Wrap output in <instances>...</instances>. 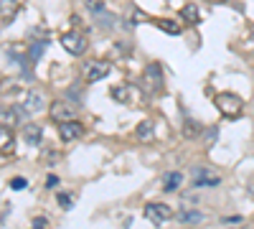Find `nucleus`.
<instances>
[{"label": "nucleus", "instance_id": "a878e982", "mask_svg": "<svg viewBox=\"0 0 254 229\" xmlns=\"http://www.w3.org/2000/svg\"><path fill=\"white\" fill-rule=\"evenodd\" d=\"M43 161H58V153H43Z\"/></svg>", "mask_w": 254, "mask_h": 229}, {"label": "nucleus", "instance_id": "a211bd4d", "mask_svg": "<svg viewBox=\"0 0 254 229\" xmlns=\"http://www.w3.org/2000/svg\"><path fill=\"white\" fill-rule=\"evenodd\" d=\"M84 5H86V10H89V13L94 15V21H99L104 13H110L107 8H104V3H102V0H86Z\"/></svg>", "mask_w": 254, "mask_h": 229}, {"label": "nucleus", "instance_id": "423d86ee", "mask_svg": "<svg viewBox=\"0 0 254 229\" xmlns=\"http://www.w3.org/2000/svg\"><path fill=\"white\" fill-rule=\"evenodd\" d=\"M145 217L150 219V222H155V224H163V222L173 219V209H170L168 204H158V201H153V204L145 206Z\"/></svg>", "mask_w": 254, "mask_h": 229}, {"label": "nucleus", "instance_id": "6ab92c4d", "mask_svg": "<svg viewBox=\"0 0 254 229\" xmlns=\"http://www.w3.org/2000/svg\"><path fill=\"white\" fill-rule=\"evenodd\" d=\"M178 219H181L183 224H198V222L203 219V214L196 211V209H188V211H181V214H178Z\"/></svg>", "mask_w": 254, "mask_h": 229}, {"label": "nucleus", "instance_id": "7ed1b4c3", "mask_svg": "<svg viewBox=\"0 0 254 229\" xmlns=\"http://www.w3.org/2000/svg\"><path fill=\"white\" fill-rule=\"evenodd\" d=\"M110 69H112L110 61H104V59H92V61H86V64H84V79H86L89 84H94V82L104 79V76L110 74Z\"/></svg>", "mask_w": 254, "mask_h": 229}, {"label": "nucleus", "instance_id": "f257e3e1", "mask_svg": "<svg viewBox=\"0 0 254 229\" xmlns=\"http://www.w3.org/2000/svg\"><path fill=\"white\" fill-rule=\"evenodd\" d=\"M214 102L221 110V115H226V117H239L244 110V99L239 95H234V92H221V95L214 97Z\"/></svg>", "mask_w": 254, "mask_h": 229}, {"label": "nucleus", "instance_id": "bb28decb", "mask_svg": "<svg viewBox=\"0 0 254 229\" xmlns=\"http://www.w3.org/2000/svg\"><path fill=\"white\" fill-rule=\"evenodd\" d=\"M56 183H58V178H56V176H49V178H46V186H49V189H51V186H56Z\"/></svg>", "mask_w": 254, "mask_h": 229}, {"label": "nucleus", "instance_id": "c85d7f7f", "mask_svg": "<svg viewBox=\"0 0 254 229\" xmlns=\"http://www.w3.org/2000/svg\"><path fill=\"white\" fill-rule=\"evenodd\" d=\"M224 222H226V224H231V222H242V217H226Z\"/></svg>", "mask_w": 254, "mask_h": 229}, {"label": "nucleus", "instance_id": "f03ea898", "mask_svg": "<svg viewBox=\"0 0 254 229\" xmlns=\"http://www.w3.org/2000/svg\"><path fill=\"white\" fill-rule=\"evenodd\" d=\"M61 49L71 56H82L86 51V38L82 31H66V33H61Z\"/></svg>", "mask_w": 254, "mask_h": 229}, {"label": "nucleus", "instance_id": "5701e85b", "mask_svg": "<svg viewBox=\"0 0 254 229\" xmlns=\"http://www.w3.org/2000/svg\"><path fill=\"white\" fill-rule=\"evenodd\" d=\"M31 38H38V41H43V43H46V38H49V33H46V31H43L41 26H36V28L31 31Z\"/></svg>", "mask_w": 254, "mask_h": 229}, {"label": "nucleus", "instance_id": "412c9836", "mask_svg": "<svg viewBox=\"0 0 254 229\" xmlns=\"http://www.w3.org/2000/svg\"><path fill=\"white\" fill-rule=\"evenodd\" d=\"M110 97L114 102H130V89L127 87H112L110 89Z\"/></svg>", "mask_w": 254, "mask_h": 229}, {"label": "nucleus", "instance_id": "cd10ccee", "mask_svg": "<svg viewBox=\"0 0 254 229\" xmlns=\"http://www.w3.org/2000/svg\"><path fill=\"white\" fill-rule=\"evenodd\" d=\"M33 227H36V229H43V227H46V219H33Z\"/></svg>", "mask_w": 254, "mask_h": 229}, {"label": "nucleus", "instance_id": "7c9ffc66", "mask_svg": "<svg viewBox=\"0 0 254 229\" xmlns=\"http://www.w3.org/2000/svg\"><path fill=\"white\" fill-rule=\"evenodd\" d=\"M211 3H224V0H211Z\"/></svg>", "mask_w": 254, "mask_h": 229}, {"label": "nucleus", "instance_id": "393cba45", "mask_svg": "<svg viewBox=\"0 0 254 229\" xmlns=\"http://www.w3.org/2000/svg\"><path fill=\"white\" fill-rule=\"evenodd\" d=\"M10 189H16V191H18V189H26V178H21V176L13 178V181H10Z\"/></svg>", "mask_w": 254, "mask_h": 229}, {"label": "nucleus", "instance_id": "ddd939ff", "mask_svg": "<svg viewBox=\"0 0 254 229\" xmlns=\"http://www.w3.org/2000/svg\"><path fill=\"white\" fill-rule=\"evenodd\" d=\"M153 135H155L153 122L150 120H142L140 125H138V130H135V137H138V140H142V143H147V140H153Z\"/></svg>", "mask_w": 254, "mask_h": 229}, {"label": "nucleus", "instance_id": "2eb2a0df", "mask_svg": "<svg viewBox=\"0 0 254 229\" xmlns=\"http://www.w3.org/2000/svg\"><path fill=\"white\" fill-rule=\"evenodd\" d=\"M16 140H13V132L10 128H0V153H10Z\"/></svg>", "mask_w": 254, "mask_h": 229}, {"label": "nucleus", "instance_id": "20e7f679", "mask_svg": "<svg viewBox=\"0 0 254 229\" xmlns=\"http://www.w3.org/2000/svg\"><path fill=\"white\" fill-rule=\"evenodd\" d=\"M23 110L31 112V115L46 110V95H43L41 89H36V87L26 89V95H23Z\"/></svg>", "mask_w": 254, "mask_h": 229}, {"label": "nucleus", "instance_id": "b1692460", "mask_svg": "<svg viewBox=\"0 0 254 229\" xmlns=\"http://www.w3.org/2000/svg\"><path fill=\"white\" fill-rule=\"evenodd\" d=\"M56 201H58V206L69 209V206H71V196H69V194H58V196H56Z\"/></svg>", "mask_w": 254, "mask_h": 229}, {"label": "nucleus", "instance_id": "c756f323", "mask_svg": "<svg viewBox=\"0 0 254 229\" xmlns=\"http://www.w3.org/2000/svg\"><path fill=\"white\" fill-rule=\"evenodd\" d=\"M249 191H252V196H254V183H252V189H249Z\"/></svg>", "mask_w": 254, "mask_h": 229}, {"label": "nucleus", "instance_id": "f3484780", "mask_svg": "<svg viewBox=\"0 0 254 229\" xmlns=\"http://www.w3.org/2000/svg\"><path fill=\"white\" fill-rule=\"evenodd\" d=\"M181 181H183V173H168L166 176V186H163V191L166 194H173V191H178V186H181Z\"/></svg>", "mask_w": 254, "mask_h": 229}, {"label": "nucleus", "instance_id": "0eeeda50", "mask_svg": "<svg viewBox=\"0 0 254 229\" xmlns=\"http://www.w3.org/2000/svg\"><path fill=\"white\" fill-rule=\"evenodd\" d=\"M142 84L147 92H160L163 89V69L158 64H150L142 74Z\"/></svg>", "mask_w": 254, "mask_h": 229}, {"label": "nucleus", "instance_id": "f8f14e48", "mask_svg": "<svg viewBox=\"0 0 254 229\" xmlns=\"http://www.w3.org/2000/svg\"><path fill=\"white\" fill-rule=\"evenodd\" d=\"M155 26L163 31V33H168V36H181V33H183V28L178 26L175 21H170V18H158Z\"/></svg>", "mask_w": 254, "mask_h": 229}, {"label": "nucleus", "instance_id": "9d476101", "mask_svg": "<svg viewBox=\"0 0 254 229\" xmlns=\"http://www.w3.org/2000/svg\"><path fill=\"white\" fill-rule=\"evenodd\" d=\"M18 107H0V128H16L18 125Z\"/></svg>", "mask_w": 254, "mask_h": 229}, {"label": "nucleus", "instance_id": "39448f33", "mask_svg": "<svg viewBox=\"0 0 254 229\" xmlns=\"http://www.w3.org/2000/svg\"><path fill=\"white\" fill-rule=\"evenodd\" d=\"M49 112H51V120H56V122H69L77 117V107L66 99H56V102H51Z\"/></svg>", "mask_w": 254, "mask_h": 229}, {"label": "nucleus", "instance_id": "dca6fc26", "mask_svg": "<svg viewBox=\"0 0 254 229\" xmlns=\"http://www.w3.org/2000/svg\"><path fill=\"white\" fill-rule=\"evenodd\" d=\"M181 15L188 21V23H201V13H198V5H193V3H188V5H183L181 8Z\"/></svg>", "mask_w": 254, "mask_h": 229}, {"label": "nucleus", "instance_id": "aec40b11", "mask_svg": "<svg viewBox=\"0 0 254 229\" xmlns=\"http://www.w3.org/2000/svg\"><path fill=\"white\" fill-rule=\"evenodd\" d=\"M183 135H186V137H198V135H201V125H198L196 120L186 117V122H183Z\"/></svg>", "mask_w": 254, "mask_h": 229}, {"label": "nucleus", "instance_id": "1a4fd4ad", "mask_svg": "<svg viewBox=\"0 0 254 229\" xmlns=\"http://www.w3.org/2000/svg\"><path fill=\"white\" fill-rule=\"evenodd\" d=\"M203 186H219V176L208 173L206 168H196V173H193V189H203Z\"/></svg>", "mask_w": 254, "mask_h": 229}, {"label": "nucleus", "instance_id": "9b49d317", "mask_svg": "<svg viewBox=\"0 0 254 229\" xmlns=\"http://www.w3.org/2000/svg\"><path fill=\"white\" fill-rule=\"evenodd\" d=\"M18 13V0H0V18L5 23H10Z\"/></svg>", "mask_w": 254, "mask_h": 229}, {"label": "nucleus", "instance_id": "6e6552de", "mask_svg": "<svg viewBox=\"0 0 254 229\" xmlns=\"http://www.w3.org/2000/svg\"><path fill=\"white\" fill-rule=\"evenodd\" d=\"M84 135V125L77 120H69V122H61V128H58V137H61L64 143H71V140H79Z\"/></svg>", "mask_w": 254, "mask_h": 229}, {"label": "nucleus", "instance_id": "4468645a", "mask_svg": "<svg viewBox=\"0 0 254 229\" xmlns=\"http://www.w3.org/2000/svg\"><path fill=\"white\" fill-rule=\"evenodd\" d=\"M41 135H43V132H41L38 125H26V128H23V140H26L28 145H38V143H41Z\"/></svg>", "mask_w": 254, "mask_h": 229}, {"label": "nucleus", "instance_id": "4be33fe9", "mask_svg": "<svg viewBox=\"0 0 254 229\" xmlns=\"http://www.w3.org/2000/svg\"><path fill=\"white\" fill-rule=\"evenodd\" d=\"M140 21H147V15H145L140 8H135V5H132V10H130V23L135 26V23H140Z\"/></svg>", "mask_w": 254, "mask_h": 229}]
</instances>
